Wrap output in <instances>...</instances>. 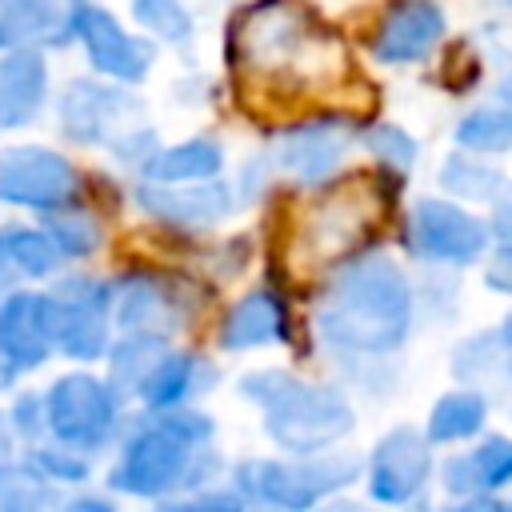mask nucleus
<instances>
[{"label":"nucleus","instance_id":"b1692460","mask_svg":"<svg viewBox=\"0 0 512 512\" xmlns=\"http://www.w3.org/2000/svg\"><path fill=\"white\" fill-rule=\"evenodd\" d=\"M484 420H488V400L472 388H452L444 392L432 412H428V424H424V436L428 444H460V440H476L484 432Z\"/></svg>","mask_w":512,"mask_h":512},{"label":"nucleus","instance_id":"c9c22d12","mask_svg":"<svg viewBox=\"0 0 512 512\" xmlns=\"http://www.w3.org/2000/svg\"><path fill=\"white\" fill-rule=\"evenodd\" d=\"M484 284L500 296H512V244H496V252L484 264Z\"/></svg>","mask_w":512,"mask_h":512},{"label":"nucleus","instance_id":"aec40b11","mask_svg":"<svg viewBox=\"0 0 512 512\" xmlns=\"http://www.w3.org/2000/svg\"><path fill=\"white\" fill-rule=\"evenodd\" d=\"M216 384V368L196 356V352H184V348H168L152 372L144 376L136 400L148 408V412H172V408H188L200 392H208Z\"/></svg>","mask_w":512,"mask_h":512},{"label":"nucleus","instance_id":"39448f33","mask_svg":"<svg viewBox=\"0 0 512 512\" xmlns=\"http://www.w3.org/2000/svg\"><path fill=\"white\" fill-rule=\"evenodd\" d=\"M48 436L80 456L104 452L124 420V400L96 372H64L44 392Z\"/></svg>","mask_w":512,"mask_h":512},{"label":"nucleus","instance_id":"58836bf2","mask_svg":"<svg viewBox=\"0 0 512 512\" xmlns=\"http://www.w3.org/2000/svg\"><path fill=\"white\" fill-rule=\"evenodd\" d=\"M12 440H16V432H12V424H8V412H0V480L16 468V452H12Z\"/></svg>","mask_w":512,"mask_h":512},{"label":"nucleus","instance_id":"5701e85b","mask_svg":"<svg viewBox=\"0 0 512 512\" xmlns=\"http://www.w3.org/2000/svg\"><path fill=\"white\" fill-rule=\"evenodd\" d=\"M220 172H224V148L208 136L156 148L140 168L144 184H200V180H220Z\"/></svg>","mask_w":512,"mask_h":512},{"label":"nucleus","instance_id":"9d476101","mask_svg":"<svg viewBox=\"0 0 512 512\" xmlns=\"http://www.w3.org/2000/svg\"><path fill=\"white\" fill-rule=\"evenodd\" d=\"M432 444L420 428L400 424L384 432L368 460H364V480H368V500L380 508H408L420 500V492L432 480Z\"/></svg>","mask_w":512,"mask_h":512},{"label":"nucleus","instance_id":"473e14b6","mask_svg":"<svg viewBox=\"0 0 512 512\" xmlns=\"http://www.w3.org/2000/svg\"><path fill=\"white\" fill-rule=\"evenodd\" d=\"M364 148L388 168V172H408L412 164H416V140L404 132V128H396V124H372V128H364Z\"/></svg>","mask_w":512,"mask_h":512},{"label":"nucleus","instance_id":"ea45409f","mask_svg":"<svg viewBox=\"0 0 512 512\" xmlns=\"http://www.w3.org/2000/svg\"><path fill=\"white\" fill-rule=\"evenodd\" d=\"M412 512H432V508H424V504L416 500ZM436 512H492V500H452L448 508H436Z\"/></svg>","mask_w":512,"mask_h":512},{"label":"nucleus","instance_id":"c03bdc74","mask_svg":"<svg viewBox=\"0 0 512 512\" xmlns=\"http://www.w3.org/2000/svg\"><path fill=\"white\" fill-rule=\"evenodd\" d=\"M8 276V260H4V252H0V280Z\"/></svg>","mask_w":512,"mask_h":512},{"label":"nucleus","instance_id":"4c0bfd02","mask_svg":"<svg viewBox=\"0 0 512 512\" xmlns=\"http://www.w3.org/2000/svg\"><path fill=\"white\" fill-rule=\"evenodd\" d=\"M60 512H116V504L108 500V496H72V500H64L60 504Z\"/></svg>","mask_w":512,"mask_h":512},{"label":"nucleus","instance_id":"a19ab883","mask_svg":"<svg viewBox=\"0 0 512 512\" xmlns=\"http://www.w3.org/2000/svg\"><path fill=\"white\" fill-rule=\"evenodd\" d=\"M492 104H500V108L512 116V68L500 76V84H496V92H492Z\"/></svg>","mask_w":512,"mask_h":512},{"label":"nucleus","instance_id":"f704fd0d","mask_svg":"<svg viewBox=\"0 0 512 512\" xmlns=\"http://www.w3.org/2000/svg\"><path fill=\"white\" fill-rule=\"evenodd\" d=\"M8 424H12V432H16L20 440L40 444V440L48 436V420H44V396H36V392H20V396L12 400V408H8Z\"/></svg>","mask_w":512,"mask_h":512},{"label":"nucleus","instance_id":"9b49d317","mask_svg":"<svg viewBox=\"0 0 512 512\" xmlns=\"http://www.w3.org/2000/svg\"><path fill=\"white\" fill-rule=\"evenodd\" d=\"M352 136H356V124L348 116L324 112V116L288 124L272 140V160L304 184H324V180H332L344 152L352 148Z\"/></svg>","mask_w":512,"mask_h":512},{"label":"nucleus","instance_id":"20e7f679","mask_svg":"<svg viewBox=\"0 0 512 512\" xmlns=\"http://www.w3.org/2000/svg\"><path fill=\"white\" fill-rule=\"evenodd\" d=\"M364 460L352 452H320V456H288V460H248L236 468V492L248 504L268 512H316L336 492L356 484Z\"/></svg>","mask_w":512,"mask_h":512},{"label":"nucleus","instance_id":"2f4dec72","mask_svg":"<svg viewBox=\"0 0 512 512\" xmlns=\"http://www.w3.org/2000/svg\"><path fill=\"white\" fill-rule=\"evenodd\" d=\"M24 468H32L44 484H52V488H60V484H84L88 476H92V464H88V456H80V452H72V448H64V444H36L32 452H28V464Z\"/></svg>","mask_w":512,"mask_h":512},{"label":"nucleus","instance_id":"a878e982","mask_svg":"<svg viewBox=\"0 0 512 512\" xmlns=\"http://www.w3.org/2000/svg\"><path fill=\"white\" fill-rule=\"evenodd\" d=\"M504 184H508L504 172L492 168L484 156H472V152H452L440 164V188L452 192L456 200H468V204H492Z\"/></svg>","mask_w":512,"mask_h":512},{"label":"nucleus","instance_id":"0eeeda50","mask_svg":"<svg viewBox=\"0 0 512 512\" xmlns=\"http://www.w3.org/2000/svg\"><path fill=\"white\" fill-rule=\"evenodd\" d=\"M404 244L416 260L424 264H440V268H464L476 264L480 256H488L492 232L480 216H472L468 208L452 204V200H436L424 196L412 204L408 224H404Z\"/></svg>","mask_w":512,"mask_h":512},{"label":"nucleus","instance_id":"c756f323","mask_svg":"<svg viewBox=\"0 0 512 512\" xmlns=\"http://www.w3.org/2000/svg\"><path fill=\"white\" fill-rule=\"evenodd\" d=\"M60 496L52 484H44L32 468L16 464L0 480V512H60Z\"/></svg>","mask_w":512,"mask_h":512},{"label":"nucleus","instance_id":"a211bd4d","mask_svg":"<svg viewBox=\"0 0 512 512\" xmlns=\"http://www.w3.org/2000/svg\"><path fill=\"white\" fill-rule=\"evenodd\" d=\"M440 484L456 500H496L512 484V436H484L468 452L448 456Z\"/></svg>","mask_w":512,"mask_h":512},{"label":"nucleus","instance_id":"72a5a7b5","mask_svg":"<svg viewBox=\"0 0 512 512\" xmlns=\"http://www.w3.org/2000/svg\"><path fill=\"white\" fill-rule=\"evenodd\" d=\"M156 512H248V500L236 488H200V492L160 500Z\"/></svg>","mask_w":512,"mask_h":512},{"label":"nucleus","instance_id":"cd10ccee","mask_svg":"<svg viewBox=\"0 0 512 512\" xmlns=\"http://www.w3.org/2000/svg\"><path fill=\"white\" fill-rule=\"evenodd\" d=\"M452 140L460 144V152L472 156H492V152H508L512 148V116L500 104H476L472 112H464L452 128Z\"/></svg>","mask_w":512,"mask_h":512},{"label":"nucleus","instance_id":"4468645a","mask_svg":"<svg viewBox=\"0 0 512 512\" xmlns=\"http://www.w3.org/2000/svg\"><path fill=\"white\" fill-rule=\"evenodd\" d=\"M76 40L84 44L88 64L100 76H108L112 84H124V88L128 84H144L148 72H152V64H156L152 40L132 36L104 4H88L84 8V20H80V36Z\"/></svg>","mask_w":512,"mask_h":512},{"label":"nucleus","instance_id":"ddd939ff","mask_svg":"<svg viewBox=\"0 0 512 512\" xmlns=\"http://www.w3.org/2000/svg\"><path fill=\"white\" fill-rule=\"evenodd\" d=\"M56 352L52 340V300L48 292L16 288L0 300V364L20 376L48 364Z\"/></svg>","mask_w":512,"mask_h":512},{"label":"nucleus","instance_id":"7c9ffc66","mask_svg":"<svg viewBox=\"0 0 512 512\" xmlns=\"http://www.w3.org/2000/svg\"><path fill=\"white\" fill-rule=\"evenodd\" d=\"M132 20L164 44H184L192 36V12L184 0H132Z\"/></svg>","mask_w":512,"mask_h":512},{"label":"nucleus","instance_id":"f8f14e48","mask_svg":"<svg viewBox=\"0 0 512 512\" xmlns=\"http://www.w3.org/2000/svg\"><path fill=\"white\" fill-rule=\"evenodd\" d=\"M448 32V16L440 0H392L372 32V56L388 68L420 64L436 52V44Z\"/></svg>","mask_w":512,"mask_h":512},{"label":"nucleus","instance_id":"bb28decb","mask_svg":"<svg viewBox=\"0 0 512 512\" xmlns=\"http://www.w3.org/2000/svg\"><path fill=\"white\" fill-rule=\"evenodd\" d=\"M0 252L8 260V268H16L28 280H48L60 268V256L52 248V240L44 236V228H28V224H4L0 228Z\"/></svg>","mask_w":512,"mask_h":512},{"label":"nucleus","instance_id":"f257e3e1","mask_svg":"<svg viewBox=\"0 0 512 512\" xmlns=\"http://www.w3.org/2000/svg\"><path fill=\"white\" fill-rule=\"evenodd\" d=\"M312 320L340 356H392L412 332L416 292L388 252H360L324 280Z\"/></svg>","mask_w":512,"mask_h":512},{"label":"nucleus","instance_id":"6e6552de","mask_svg":"<svg viewBox=\"0 0 512 512\" xmlns=\"http://www.w3.org/2000/svg\"><path fill=\"white\" fill-rule=\"evenodd\" d=\"M80 196V176L64 152L44 144H8L0 148V200L52 216L72 208Z\"/></svg>","mask_w":512,"mask_h":512},{"label":"nucleus","instance_id":"2eb2a0df","mask_svg":"<svg viewBox=\"0 0 512 512\" xmlns=\"http://www.w3.org/2000/svg\"><path fill=\"white\" fill-rule=\"evenodd\" d=\"M92 0H8L0 8V52L68 48Z\"/></svg>","mask_w":512,"mask_h":512},{"label":"nucleus","instance_id":"393cba45","mask_svg":"<svg viewBox=\"0 0 512 512\" xmlns=\"http://www.w3.org/2000/svg\"><path fill=\"white\" fill-rule=\"evenodd\" d=\"M168 336H148V332H124L120 340H112L108 348V384L116 388L120 400H132L144 384V376L152 372V364L168 352Z\"/></svg>","mask_w":512,"mask_h":512},{"label":"nucleus","instance_id":"37998d69","mask_svg":"<svg viewBox=\"0 0 512 512\" xmlns=\"http://www.w3.org/2000/svg\"><path fill=\"white\" fill-rule=\"evenodd\" d=\"M12 380H16V376H12V372H8V368H4V364H0V388H8V384H12Z\"/></svg>","mask_w":512,"mask_h":512},{"label":"nucleus","instance_id":"f03ea898","mask_svg":"<svg viewBox=\"0 0 512 512\" xmlns=\"http://www.w3.org/2000/svg\"><path fill=\"white\" fill-rule=\"evenodd\" d=\"M216 444V420L188 404L172 412H148L120 440L116 464L108 468V488L136 500H172L208 488L224 472Z\"/></svg>","mask_w":512,"mask_h":512},{"label":"nucleus","instance_id":"e433bc0d","mask_svg":"<svg viewBox=\"0 0 512 512\" xmlns=\"http://www.w3.org/2000/svg\"><path fill=\"white\" fill-rule=\"evenodd\" d=\"M488 232H492L500 244H512V184H504V188H500V196L492 200Z\"/></svg>","mask_w":512,"mask_h":512},{"label":"nucleus","instance_id":"1a4fd4ad","mask_svg":"<svg viewBox=\"0 0 512 512\" xmlns=\"http://www.w3.org/2000/svg\"><path fill=\"white\" fill-rule=\"evenodd\" d=\"M136 112L140 100L112 80H72L56 96V128L80 148H112L120 136L132 132Z\"/></svg>","mask_w":512,"mask_h":512},{"label":"nucleus","instance_id":"7ed1b4c3","mask_svg":"<svg viewBox=\"0 0 512 512\" xmlns=\"http://www.w3.org/2000/svg\"><path fill=\"white\" fill-rule=\"evenodd\" d=\"M240 396L264 412V436L288 456L332 452L356 428V412L340 388L304 380L288 368L244 372Z\"/></svg>","mask_w":512,"mask_h":512},{"label":"nucleus","instance_id":"dca6fc26","mask_svg":"<svg viewBox=\"0 0 512 512\" xmlns=\"http://www.w3.org/2000/svg\"><path fill=\"white\" fill-rule=\"evenodd\" d=\"M184 320V300L156 272H124L112 280V324L120 332L172 336Z\"/></svg>","mask_w":512,"mask_h":512},{"label":"nucleus","instance_id":"6ab92c4d","mask_svg":"<svg viewBox=\"0 0 512 512\" xmlns=\"http://www.w3.org/2000/svg\"><path fill=\"white\" fill-rule=\"evenodd\" d=\"M220 348L224 352H252L288 340V304L272 288L244 292L220 320Z\"/></svg>","mask_w":512,"mask_h":512},{"label":"nucleus","instance_id":"a18cd8bd","mask_svg":"<svg viewBox=\"0 0 512 512\" xmlns=\"http://www.w3.org/2000/svg\"><path fill=\"white\" fill-rule=\"evenodd\" d=\"M4 4H8V0H0V8H4Z\"/></svg>","mask_w":512,"mask_h":512},{"label":"nucleus","instance_id":"423d86ee","mask_svg":"<svg viewBox=\"0 0 512 512\" xmlns=\"http://www.w3.org/2000/svg\"><path fill=\"white\" fill-rule=\"evenodd\" d=\"M52 340L56 352L80 364H96L112 348V280L72 272L52 280Z\"/></svg>","mask_w":512,"mask_h":512},{"label":"nucleus","instance_id":"412c9836","mask_svg":"<svg viewBox=\"0 0 512 512\" xmlns=\"http://www.w3.org/2000/svg\"><path fill=\"white\" fill-rule=\"evenodd\" d=\"M48 100V60L44 52L20 48L0 52V132L28 128Z\"/></svg>","mask_w":512,"mask_h":512},{"label":"nucleus","instance_id":"4be33fe9","mask_svg":"<svg viewBox=\"0 0 512 512\" xmlns=\"http://www.w3.org/2000/svg\"><path fill=\"white\" fill-rule=\"evenodd\" d=\"M452 376L460 380V388L480 392L484 400L508 396L512 392V348L500 340V332H476L464 344H456L452 352Z\"/></svg>","mask_w":512,"mask_h":512},{"label":"nucleus","instance_id":"f3484780","mask_svg":"<svg viewBox=\"0 0 512 512\" xmlns=\"http://www.w3.org/2000/svg\"><path fill=\"white\" fill-rule=\"evenodd\" d=\"M136 200L148 216L176 224V228H212L220 224L236 200L224 180H200V184H140Z\"/></svg>","mask_w":512,"mask_h":512},{"label":"nucleus","instance_id":"79ce46f5","mask_svg":"<svg viewBox=\"0 0 512 512\" xmlns=\"http://www.w3.org/2000/svg\"><path fill=\"white\" fill-rule=\"evenodd\" d=\"M316 512H372L368 504H360V500H348V496H332L328 504H320Z\"/></svg>","mask_w":512,"mask_h":512},{"label":"nucleus","instance_id":"c85d7f7f","mask_svg":"<svg viewBox=\"0 0 512 512\" xmlns=\"http://www.w3.org/2000/svg\"><path fill=\"white\" fill-rule=\"evenodd\" d=\"M44 236L52 240V248H56L60 260H84V256L100 252V244H104L100 220L88 208H80V204L44 216Z\"/></svg>","mask_w":512,"mask_h":512}]
</instances>
